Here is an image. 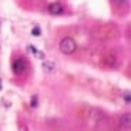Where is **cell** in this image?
I'll use <instances>...</instances> for the list:
<instances>
[{
    "mask_svg": "<svg viewBox=\"0 0 131 131\" xmlns=\"http://www.w3.org/2000/svg\"><path fill=\"white\" fill-rule=\"evenodd\" d=\"M31 33H33V34H34V36H39V34H40V29H39V27H34Z\"/></svg>",
    "mask_w": 131,
    "mask_h": 131,
    "instance_id": "52a82bcc",
    "label": "cell"
},
{
    "mask_svg": "<svg viewBox=\"0 0 131 131\" xmlns=\"http://www.w3.org/2000/svg\"><path fill=\"white\" fill-rule=\"evenodd\" d=\"M128 0H114V3L115 4H118V6H123V4H125Z\"/></svg>",
    "mask_w": 131,
    "mask_h": 131,
    "instance_id": "8992f818",
    "label": "cell"
},
{
    "mask_svg": "<svg viewBox=\"0 0 131 131\" xmlns=\"http://www.w3.org/2000/svg\"><path fill=\"white\" fill-rule=\"evenodd\" d=\"M63 4L61 3H51L49 6V12L50 14H61L63 13Z\"/></svg>",
    "mask_w": 131,
    "mask_h": 131,
    "instance_id": "3957f363",
    "label": "cell"
},
{
    "mask_svg": "<svg viewBox=\"0 0 131 131\" xmlns=\"http://www.w3.org/2000/svg\"><path fill=\"white\" fill-rule=\"evenodd\" d=\"M75 49H77V44L70 37H66L60 41V51L64 53V54H73L75 51Z\"/></svg>",
    "mask_w": 131,
    "mask_h": 131,
    "instance_id": "6da1fadb",
    "label": "cell"
},
{
    "mask_svg": "<svg viewBox=\"0 0 131 131\" xmlns=\"http://www.w3.org/2000/svg\"><path fill=\"white\" fill-rule=\"evenodd\" d=\"M130 123H131V118H130V114H125V115H123V118H121V124L124 125L125 128H130Z\"/></svg>",
    "mask_w": 131,
    "mask_h": 131,
    "instance_id": "5b68a950",
    "label": "cell"
},
{
    "mask_svg": "<svg viewBox=\"0 0 131 131\" xmlns=\"http://www.w3.org/2000/svg\"><path fill=\"white\" fill-rule=\"evenodd\" d=\"M26 61H24L23 59H16L13 61V71H14V74H21L23 71H26Z\"/></svg>",
    "mask_w": 131,
    "mask_h": 131,
    "instance_id": "7a4b0ae2",
    "label": "cell"
},
{
    "mask_svg": "<svg viewBox=\"0 0 131 131\" xmlns=\"http://www.w3.org/2000/svg\"><path fill=\"white\" fill-rule=\"evenodd\" d=\"M43 69L46 70L47 73H51V71H54V69H56V64L51 63V61H44L43 63Z\"/></svg>",
    "mask_w": 131,
    "mask_h": 131,
    "instance_id": "277c9868",
    "label": "cell"
}]
</instances>
